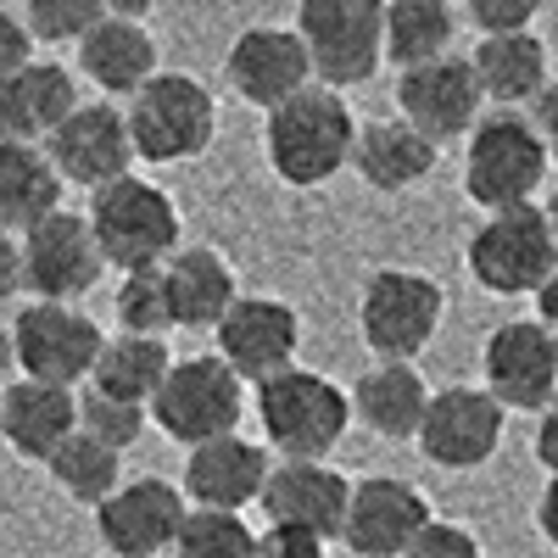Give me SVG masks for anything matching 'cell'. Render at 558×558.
Wrapping results in <instances>:
<instances>
[{"instance_id":"6da1fadb","label":"cell","mask_w":558,"mask_h":558,"mask_svg":"<svg viewBox=\"0 0 558 558\" xmlns=\"http://www.w3.org/2000/svg\"><path fill=\"white\" fill-rule=\"evenodd\" d=\"M352 151H357V118L341 89L313 84L263 123V157L274 179L291 184V191H313V184L336 179L352 162Z\"/></svg>"},{"instance_id":"7a4b0ae2","label":"cell","mask_w":558,"mask_h":558,"mask_svg":"<svg viewBox=\"0 0 558 558\" xmlns=\"http://www.w3.org/2000/svg\"><path fill=\"white\" fill-rule=\"evenodd\" d=\"M89 229L107 252V268L140 274V268H168L184 246H179V202L151 179H118L107 191L89 196Z\"/></svg>"},{"instance_id":"3957f363","label":"cell","mask_w":558,"mask_h":558,"mask_svg":"<svg viewBox=\"0 0 558 558\" xmlns=\"http://www.w3.org/2000/svg\"><path fill=\"white\" fill-rule=\"evenodd\" d=\"M547 146L531 118L520 112H486L481 129L470 134V151H463V196L475 207L492 213H514L531 207V196L547 179Z\"/></svg>"},{"instance_id":"277c9868","label":"cell","mask_w":558,"mask_h":558,"mask_svg":"<svg viewBox=\"0 0 558 558\" xmlns=\"http://www.w3.org/2000/svg\"><path fill=\"white\" fill-rule=\"evenodd\" d=\"M257 418L268 447L286 452V463H324V452L352 425V391L296 363L268 386H257Z\"/></svg>"},{"instance_id":"5b68a950","label":"cell","mask_w":558,"mask_h":558,"mask_svg":"<svg viewBox=\"0 0 558 558\" xmlns=\"http://www.w3.org/2000/svg\"><path fill=\"white\" fill-rule=\"evenodd\" d=\"M157 430L179 447H213L241 436V418H246V380L229 368L218 352L213 357H179L168 386L151 402Z\"/></svg>"},{"instance_id":"8992f818","label":"cell","mask_w":558,"mask_h":558,"mask_svg":"<svg viewBox=\"0 0 558 558\" xmlns=\"http://www.w3.org/2000/svg\"><path fill=\"white\" fill-rule=\"evenodd\" d=\"M313 57L324 89L368 84L386 62V7L380 0H302L291 23Z\"/></svg>"},{"instance_id":"52a82bcc","label":"cell","mask_w":558,"mask_h":558,"mask_svg":"<svg viewBox=\"0 0 558 558\" xmlns=\"http://www.w3.org/2000/svg\"><path fill=\"white\" fill-rule=\"evenodd\" d=\"M441 313H447V291L436 286L430 274L380 268V274L363 279L357 336H363V347L375 352L380 363H408V357H418L436 341Z\"/></svg>"},{"instance_id":"ba28073f","label":"cell","mask_w":558,"mask_h":558,"mask_svg":"<svg viewBox=\"0 0 558 558\" xmlns=\"http://www.w3.org/2000/svg\"><path fill=\"white\" fill-rule=\"evenodd\" d=\"M129 134H134L140 162H157V168L191 162L218 134V101L191 73H157L129 101Z\"/></svg>"},{"instance_id":"9c48e42d","label":"cell","mask_w":558,"mask_h":558,"mask_svg":"<svg viewBox=\"0 0 558 558\" xmlns=\"http://www.w3.org/2000/svg\"><path fill=\"white\" fill-rule=\"evenodd\" d=\"M470 274L486 296H542V286L558 274V241L547 213L536 202L492 213L470 235Z\"/></svg>"},{"instance_id":"30bf717a","label":"cell","mask_w":558,"mask_h":558,"mask_svg":"<svg viewBox=\"0 0 558 558\" xmlns=\"http://www.w3.org/2000/svg\"><path fill=\"white\" fill-rule=\"evenodd\" d=\"M12 341H17L23 380L62 386V391H73L78 380L96 375V363L107 352L101 324L78 307H62V302H23V313L12 318Z\"/></svg>"},{"instance_id":"8fae6325","label":"cell","mask_w":558,"mask_h":558,"mask_svg":"<svg viewBox=\"0 0 558 558\" xmlns=\"http://www.w3.org/2000/svg\"><path fill=\"white\" fill-rule=\"evenodd\" d=\"M107 274V252L89 229V213H57L39 229L23 235V286L34 291V302H62L73 307L78 296H89Z\"/></svg>"},{"instance_id":"7c38bea8","label":"cell","mask_w":558,"mask_h":558,"mask_svg":"<svg viewBox=\"0 0 558 558\" xmlns=\"http://www.w3.org/2000/svg\"><path fill=\"white\" fill-rule=\"evenodd\" d=\"M486 391L508 413H547L558 402V336L542 318H508L481 352Z\"/></svg>"},{"instance_id":"4fadbf2b","label":"cell","mask_w":558,"mask_h":558,"mask_svg":"<svg viewBox=\"0 0 558 558\" xmlns=\"http://www.w3.org/2000/svg\"><path fill=\"white\" fill-rule=\"evenodd\" d=\"M184 525H191V497H184V486H168L162 475L123 481L96 508L101 547L118 558H162L179 547Z\"/></svg>"},{"instance_id":"5bb4252c","label":"cell","mask_w":558,"mask_h":558,"mask_svg":"<svg viewBox=\"0 0 558 558\" xmlns=\"http://www.w3.org/2000/svg\"><path fill=\"white\" fill-rule=\"evenodd\" d=\"M481 107H486V89L470 57H441L430 68L397 73V118L413 123L430 146L470 140L481 129Z\"/></svg>"},{"instance_id":"9a60e30c","label":"cell","mask_w":558,"mask_h":558,"mask_svg":"<svg viewBox=\"0 0 558 558\" xmlns=\"http://www.w3.org/2000/svg\"><path fill=\"white\" fill-rule=\"evenodd\" d=\"M223 78L229 89L257 107V112H279L286 101H296L302 89H313V57L296 28L279 23H252L246 34H235L223 57Z\"/></svg>"},{"instance_id":"2e32d148","label":"cell","mask_w":558,"mask_h":558,"mask_svg":"<svg viewBox=\"0 0 558 558\" xmlns=\"http://www.w3.org/2000/svg\"><path fill=\"white\" fill-rule=\"evenodd\" d=\"M502 418H508V408L486 386H447V391L430 397L425 430H418V452L447 475L481 470V463H492V452L502 447Z\"/></svg>"},{"instance_id":"e0dca14e","label":"cell","mask_w":558,"mask_h":558,"mask_svg":"<svg viewBox=\"0 0 558 558\" xmlns=\"http://www.w3.org/2000/svg\"><path fill=\"white\" fill-rule=\"evenodd\" d=\"M218 357L235 368L246 386H268L274 375L296 368V347H302V318L291 302L279 296H241L235 313L218 324Z\"/></svg>"},{"instance_id":"ac0fdd59","label":"cell","mask_w":558,"mask_h":558,"mask_svg":"<svg viewBox=\"0 0 558 558\" xmlns=\"http://www.w3.org/2000/svg\"><path fill=\"white\" fill-rule=\"evenodd\" d=\"M436 525L430 502L418 486L397 475H368L352 486V514H347V547L352 558H408L413 542Z\"/></svg>"},{"instance_id":"d6986e66","label":"cell","mask_w":558,"mask_h":558,"mask_svg":"<svg viewBox=\"0 0 558 558\" xmlns=\"http://www.w3.org/2000/svg\"><path fill=\"white\" fill-rule=\"evenodd\" d=\"M45 151H51L57 173L68 184H84L89 196L118 184V179H129V168L140 157L134 134H129V112H118L112 101H84Z\"/></svg>"},{"instance_id":"ffe728a7","label":"cell","mask_w":558,"mask_h":558,"mask_svg":"<svg viewBox=\"0 0 558 558\" xmlns=\"http://www.w3.org/2000/svg\"><path fill=\"white\" fill-rule=\"evenodd\" d=\"M352 486L330 463H274L268 492H263V514L268 525H291V531H313L324 542L347 536V514H352Z\"/></svg>"},{"instance_id":"44dd1931","label":"cell","mask_w":558,"mask_h":558,"mask_svg":"<svg viewBox=\"0 0 558 558\" xmlns=\"http://www.w3.org/2000/svg\"><path fill=\"white\" fill-rule=\"evenodd\" d=\"M268 447L246 441V436H229V441H213V447H196L184 452V497L191 508H207V514H246L252 502H263L268 492Z\"/></svg>"},{"instance_id":"7402d4cb","label":"cell","mask_w":558,"mask_h":558,"mask_svg":"<svg viewBox=\"0 0 558 558\" xmlns=\"http://www.w3.org/2000/svg\"><path fill=\"white\" fill-rule=\"evenodd\" d=\"M78 107V78L62 62H28L0 89V146H51Z\"/></svg>"},{"instance_id":"603a6c76","label":"cell","mask_w":558,"mask_h":558,"mask_svg":"<svg viewBox=\"0 0 558 558\" xmlns=\"http://www.w3.org/2000/svg\"><path fill=\"white\" fill-rule=\"evenodd\" d=\"M78 73L96 89H107V96H129V101L162 73L157 68V39H151L146 23H140L134 0L129 7H112L107 23L78 45Z\"/></svg>"},{"instance_id":"cb8c5ba5","label":"cell","mask_w":558,"mask_h":558,"mask_svg":"<svg viewBox=\"0 0 558 558\" xmlns=\"http://www.w3.org/2000/svg\"><path fill=\"white\" fill-rule=\"evenodd\" d=\"M78 436V391L39 386V380H12L7 386V413H0V441L28 463H51L68 441Z\"/></svg>"},{"instance_id":"d4e9b609","label":"cell","mask_w":558,"mask_h":558,"mask_svg":"<svg viewBox=\"0 0 558 558\" xmlns=\"http://www.w3.org/2000/svg\"><path fill=\"white\" fill-rule=\"evenodd\" d=\"M436 157H441V146H430V140L418 134L413 123H402V118H375V123L357 129L352 168H357V179L368 184V191L402 196V191H413L418 179L436 173Z\"/></svg>"},{"instance_id":"484cf974","label":"cell","mask_w":558,"mask_h":558,"mask_svg":"<svg viewBox=\"0 0 558 558\" xmlns=\"http://www.w3.org/2000/svg\"><path fill=\"white\" fill-rule=\"evenodd\" d=\"M168 302H173V330H213L235 313V268L213 246H184L168 263Z\"/></svg>"},{"instance_id":"4316f807","label":"cell","mask_w":558,"mask_h":558,"mask_svg":"<svg viewBox=\"0 0 558 558\" xmlns=\"http://www.w3.org/2000/svg\"><path fill=\"white\" fill-rule=\"evenodd\" d=\"M430 397L436 391H425L413 363H375V368H363L357 386H352V418H363V425L386 441H418Z\"/></svg>"},{"instance_id":"83f0119b","label":"cell","mask_w":558,"mask_h":558,"mask_svg":"<svg viewBox=\"0 0 558 558\" xmlns=\"http://www.w3.org/2000/svg\"><path fill=\"white\" fill-rule=\"evenodd\" d=\"M62 191L68 179L45 146H0V229L7 235H28L45 218H57Z\"/></svg>"},{"instance_id":"f1b7e54d","label":"cell","mask_w":558,"mask_h":558,"mask_svg":"<svg viewBox=\"0 0 558 558\" xmlns=\"http://www.w3.org/2000/svg\"><path fill=\"white\" fill-rule=\"evenodd\" d=\"M475 73L486 101H497V112H514V107H536V96L553 84L547 78V45L536 34H508V39H481L475 45Z\"/></svg>"},{"instance_id":"f546056e","label":"cell","mask_w":558,"mask_h":558,"mask_svg":"<svg viewBox=\"0 0 558 558\" xmlns=\"http://www.w3.org/2000/svg\"><path fill=\"white\" fill-rule=\"evenodd\" d=\"M173 352L168 341H146V336H112L96 375H89V391H101L112 402H134V408H151L157 391L168 386L173 375Z\"/></svg>"},{"instance_id":"4dcf8cb0","label":"cell","mask_w":558,"mask_h":558,"mask_svg":"<svg viewBox=\"0 0 558 558\" xmlns=\"http://www.w3.org/2000/svg\"><path fill=\"white\" fill-rule=\"evenodd\" d=\"M458 34V12L447 0H391L386 7V62H397V73L430 68L441 57H452L447 45Z\"/></svg>"},{"instance_id":"1f68e13d","label":"cell","mask_w":558,"mask_h":558,"mask_svg":"<svg viewBox=\"0 0 558 558\" xmlns=\"http://www.w3.org/2000/svg\"><path fill=\"white\" fill-rule=\"evenodd\" d=\"M45 470H51V481H57L73 502L101 508V502L123 486V452H112V447H101L96 436L78 430L51 463H45Z\"/></svg>"},{"instance_id":"d6a6232c","label":"cell","mask_w":558,"mask_h":558,"mask_svg":"<svg viewBox=\"0 0 558 558\" xmlns=\"http://www.w3.org/2000/svg\"><path fill=\"white\" fill-rule=\"evenodd\" d=\"M112 313H118V330H123V336L162 341V336L173 330L168 268H140V274H123V279H118V296H112Z\"/></svg>"},{"instance_id":"836d02e7","label":"cell","mask_w":558,"mask_h":558,"mask_svg":"<svg viewBox=\"0 0 558 558\" xmlns=\"http://www.w3.org/2000/svg\"><path fill=\"white\" fill-rule=\"evenodd\" d=\"M257 536L246 525V514H207V508H191V525H184L173 558H257Z\"/></svg>"},{"instance_id":"e575fe53","label":"cell","mask_w":558,"mask_h":558,"mask_svg":"<svg viewBox=\"0 0 558 558\" xmlns=\"http://www.w3.org/2000/svg\"><path fill=\"white\" fill-rule=\"evenodd\" d=\"M107 12L112 7H101V0H28L23 23L39 45H84L107 23Z\"/></svg>"},{"instance_id":"d590c367","label":"cell","mask_w":558,"mask_h":558,"mask_svg":"<svg viewBox=\"0 0 558 558\" xmlns=\"http://www.w3.org/2000/svg\"><path fill=\"white\" fill-rule=\"evenodd\" d=\"M78 430L84 436H96L101 447L123 452L140 441V430H146V408H134V402H112L101 391H78Z\"/></svg>"},{"instance_id":"8d00e7d4","label":"cell","mask_w":558,"mask_h":558,"mask_svg":"<svg viewBox=\"0 0 558 558\" xmlns=\"http://www.w3.org/2000/svg\"><path fill=\"white\" fill-rule=\"evenodd\" d=\"M470 28L481 39H508V34H531L536 23V0H475L470 12Z\"/></svg>"},{"instance_id":"74e56055","label":"cell","mask_w":558,"mask_h":558,"mask_svg":"<svg viewBox=\"0 0 558 558\" xmlns=\"http://www.w3.org/2000/svg\"><path fill=\"white\" fill-rule=\"evenodd\" d=\"M408 558H486L481 553V542L463 531V525H452V520H436L425 536L413 542V553Z\"/></svg>"},{"instance_id":"f35d334b","label":"cell","mask_w":558,"mask_h":558,"mask_svg":"<svg viewBox=\"0 0 558 558\" xmlns=\"http://www.w3.org/2000/svg\"><path fill=\"white\" fill-rule=\"evenodd\" d=\"M34 62V34L17 12H0V89H7L23 68Z\"/></svg>"},{"instance_id":"ab89813d","label":"cell","mask_w":558,"mask_h":558,"mask_svg":"<svg viewBox=\"0 0 558 558\" xmlns=\"http://www.w3.org/2000/svg\"><path fill=\"white\" fill-rule=\"evenodd\" d=\"M257 558H330V542L313 531H291V525H268L257 536Z\"/></svg>"},{"instance_id":"60d3db41","label":"cell","mask_w":558,"mask_h":558,"mask_svg":"<svg viewBox=\"0 0 558 558\" xmlns=\"http://www.w3.org/2000/svg\"><path fill=\"white\" fill-rule=\"evenodd\" d=\"M531 123H536V134H542L547 157L558 162V84H547L542 96H536V107H531Z\"/></svg>"},{"instance_id":"b9f144b4","label":"cell","mask_w":558,"mask_h":558,"mask_svg":"<svg viewBox=\"0 0 558 558\" xmlns=\"http://www.w3.org/2000/svg\"><path fill=\"white\" fill-rule=\"evenodd\" d=\"M23 291V241L0 229V302Z\"/></svg>"},{"instance_id":"7bdbcfd3","label":"cell","mask_w":558,"mask_h":558,"mask_svg":"<svg viewBox=\"0 0 558 558\" xmlns=\"http://www.w3.org/2000/svg\"><path fill=\"white\" fill-rule=\"evenodd\" d=\"M536 458H542L547 481H558V402L536 418Z\"/></svg>"},{"instance_id":"ee69618b","label":"cell","mask_w":558,"mask_h":558,"mask_svg":"<svg viewBox=\"0 0 558 558\" xmlns=\"http://www.w3.org/2000/svg\"><path fill=\"white\" fill-rule=\"evenodd\" d=\"M536 531L558 547V481H547L542 497H536Z\"/></svg>"},{"instance_id":"f6af8a7d","label":"cell","mask_w":558,"mask_h":558,"mask_svg":"<svg viewBox=\"0 0 558 558\" xmlns=\"http://www.w3.org/2000/svg\"><path fill=\"white\" fill-rule=\"evenodd\" d=\"M536 318H542L547 330L558 336V274L547 279V286H542V296H536Z\"/></svg>"},{"instance_id":"bcb514c9","label":"cell","mask_w":558,"mask_h":558,"mask_svg":"<svg viewBox=\"0 0 558 558\" xmlns=\"http://www.w3.org/2000/svg\"><path fill=\"white\" fill-rule=\"evenodd\" d=\"M12 375H23L17 368V341H12V330H0V380H12Z\"/></svg>"},{"instance_id":"7dc6e473","label":"cell","mask_w":558,"mask_h":558,"mask_svg":"<svg viewBox=\"0 0 558 558\" xmlns=\"http://www.w3.org/2000/svg\"><path fill=\"white\" fill-rule=\"evenodd\" d=\"M542 213H547V223H553V241H558V191H553V202H547Z\"/></svg>"},{"instance_id":"c3c4849f","label":"cell","mask_w":558,"mask_h":558,"mask_svg":"<svg viewBox=\"0 0 558 558\" xmlns=\"http://www.w3.org/2000/svg\"><path fill=\"white\" fill-rule=\"evenodd\" d=\"M0 413H7V386H0Z\"/></svg>"}]
</instances>
